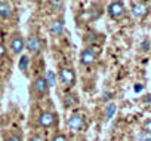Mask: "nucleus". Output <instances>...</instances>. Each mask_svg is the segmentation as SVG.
Here are the masks:
<instances>
[{"label": "nucleus", "instance_id": "1", "mask_svg": "<svg viewBox=\"0 0 151 141\" xmlns=\"http://www.w3.org/2000/svg\"><path fill=\"white\" fill-rule=\"evenodd\" d=\"M124 14H126V8L122 0H113L108 5V15L113 20H122L124 17Z\"/></svg>", "mask_w": 151, "mask_h": 141}, {"label": "nucleus", "instance_id": "2", "mask_svg": "<svg viewBox=\"0 0 151 141\" xmlns=\"http://www.w3.org/2000/svg\"><path fill=\"white\" fill-rule=\"evenodd\" d=\"M42 46H43V42H42L40 36H37V34H30L25 40V48L28 49L30 54H39L42 51Z\"/></svg>", "mask_w": 151, "mask_h": 141}, {"label": "nucleus", "instance_id": "3", "mask_svg": "<svg viewBox=\"0 0 151 141\" xmlns=\"http://www.w3.org/2000/svg\"><path fill=\"white\" fill-rule=\"evenodd\" d=\"M59 79L64 85L73 86L76 82V73L71 67H61L59 68Z\"/></svg>", "mask_w": 151, "mask_h": 141}, {"label": "nucleus", "instance_id": "4", "mask_svg": "<svg viewBox=\"0 0 151 141\" xmlns=\"http://www.w3.org/2000/svg\"><path fill=\"white\" fill-rule=\"evenodd\" d=\"M24 48H25V40H24V37L21 36V34H14L12 37H11V40H9V49L14 52V54H21L22 51H24Z\"/></svg>", "mask_w": 151, "mask_h": 141}, {"label": "nucleus", "instance_id": "5", "mask_svg": "<svg viewBox=\"0 0 151 141\" xmlns=\"http://www.w3.org/2000/svg\"><path fill=\"white\" fill-rule=\"evenodd\" d=\"M96 52H95V49L93 48H91V46H88V48H85L82 52H80V62L83 64V65H92L95 61H96Z\"/></svg>", "mask_w": 151, "mask_h": 141}, {"label": "nucleus", "instance_id": "6", "mask_svg": "<svg viewBox=\"0 0 151 141\" xmlns=\"http://www.w3.org/2000/svg\"><path fill=\"white\" fill-rule=\"evenodd\" d=\"M130 11H132V15L135 18H145L148 14V6L144 2H135V3H132Z\"/></svg>", "mask_w": 151, "mask_h": 141}, {"label": "nucleus", "instance_id": "7", "mask_svg": "<svg viewBox=\"0 0 151 141\" xmlns=\"http://www.w3.org/2000/svg\"><path fill=\"white\" fill-rule=\"evenodd\" d=\"M33 89H34V92L39 94V95L46 94L47 89H49V85H47L46 77H45V76H39V77H36L34 82H33Z\"/></svg>", "mask_w": 151, "mask_h": 141}, {"label": "nucleus", "instance_id": "8", "mask_svg": "<svg viewBox=\"0 0 151 141\" xmlns=\"http://www.w3.org/2000/svg\"><path fill=\"white\" fill-rule=\"evenodd\" d=\"M39 125L43 128H50L55 125V114L50 111H42L39 116Z\"/></svg>", "mask_w": 151, "mask_h": 141}, {"label": "nucleus", "instance_id": "9", "mask_svg": "<svg viewBox=\"0 0 151 141\" xmlns=\"http://www.w3.org/2000/svg\"><path fill=\"white\" fill-rule=\"evenodd\" d=\"M64 25H65V21L62 18H56L55 21L50 22L49 25V31L52 36H61L64 33Z\"/></svg>", "mask_w": 151, "mask_h": 141}, {"label": "nucleus", "instance_id": "10", "mask_svg": "<svg viewBox=\"0 0 151 141\" xmlns=\"http://www.w3.org/2000/svg\"><path fill=\"white\" fill-rule=\"evenodd\" d=\"M67 125H68V128L73 129V131H80L82 126H83V116H82V114H73V116L68 119Z\"/></svg>", "mask_w": 151, "mask_h": 141}, {"label": "nucleus", "instance_id": "11", "mask_svg": "<svg viewBox=\"0 0 151 141\" xmlns=\"http://www.w3.org/2000/svg\"><path fill=\"white\" fill-rule=\"evenodd\" d=\"M101 12H102L101 6H92L89 11L83 12L82 18H83V20L86 18V21H93V20H98V18L101 17Z\"/></svg>", "mask_w": 151, "mask_h": 141}, {"label": "nucleus", "instance_id": "12", "mask_svg": "<svg viewBox=\"0 0 151 141\" xmlns=\"http://www.w3.org/2000/svg\"><path fill=\"white\" fill-rule=\"evenodd\" d=\"M12 17V8L8 2H0V20H9Z\"/></svg>", "mask_w": 151, "mask_h": 141}, {"label": "nucleus", "instance_id": "13", "mask_svg": "<svg viewBox=\"0 0 151 141\" xmlns=\"http://www.w3.org/2000/svg\"><path fill=\"white\" fill-rule=\"evenodd\" d=\"M28 64H30V58L27 55H22L19 58V62H18V67L21 72H27V68H28Z\"/></svg>", "mask_w": 151, "mask_h": 141}, {"label": "nucleus", "instance_id": "14", "mask_svg": "<svg viewBox=\"0 0 151 141\" xmlns=\"http://www.w3.org/2000/svg\"><path fill=\"white\" fill-rule=\"evenodd\" d=\"M116 110H117V106H116L114 103L108 104V106L105 107V117H107V119H111V117L116 114Z\"/></svg>", "mask_w": 151, "mask_h": 141}, {"label": "nucleus", "instance_id": "15", "mask_svg": "<svg viewBox=\"0 0 151 141\" xmlns=\"http://www.w3.org/2000/svg\"><path fill=\"white\" fill-rule=\"evenodd\" d=\"M96 39H98V34H96L95 31H91V33H88V34L83 37V40H85L88 45H93V43H96Z\"/></svg>", "mask_w": 151, "mask_h": 141}, {"label": "nucleus", "instance_id": "16", "mask_svg": "<svg viewBox=\"0 0 151 141\" xmlns=\"http://www.w3.org/2000/svg\"><path fill=\"white\" fill-rule=\"evenodd\" d=\"M45 77H46V80H47V85H49V86H55V82H56V79H55V74H53V72H47Z\"/></svg>", "mask_w": 151, "mask_h": 141}, {"label": "nucleus", "instance_id": "17", "mask_svg": "<svg viewBox=\"0 0 151 141\" xmlns=\"http://www.w3.org/2000/svg\"><path fill=\"white\" fill-rule=\"evenodd\" d=\"M142 129H144V132H145V134L151 135V119H148V120H145V122H144Z\"/></svg>", "mask_w": 151, "mask_h": 141}, {"label": "nucleus", "instance_id": "18", "mask_svg": "<svg viewBox=\"0 0 151 141\" xmlns=\"http://www.w3.org/2000/svg\"><path fill=\"white\" fill-rule=\"evenodd\" d=\"M64 103H65V106H67V107H70V106H73V104L76 103V98H74V95H71V94H68V95L65 97V100H64Z\"/></svg>", "mask_w": 151, "mask_h": 141}, {"label": "nucleus", "instance_id": "19", "mask_svg": "<svg viewBox=\"0 0 151 141\" xmlns=\"http://www.w3.org/2000/svg\"><path fill=\"white\" fill-rule=\"evenodd\" d=\"M6 141H22V138H21V135H18V134H12V135L8 137Z\"/></svg>", "mask_w": 151, "mask_h": 141}, {"label": "nucleus", "instance_id": "20", "mask_svg": "<svg viewBox=\"0 0 151 141\" xmlns=\"http://www.w3.org/2000/svg\"><path fill=\"white\" fill-rule=\"evenodd\" d=\"M52 141H67V137L62 135V134H58V135H55V137L52 138Z\"/></svg>", "mask_w": 151, "mask_h": 141}, {"label": "nucleus", "instance_id": "21", "mask_svg": "<svg viewBox=\"0 0 151 141\" xmlns=\"http://www.w3.org/2000/svg\"><path fill=\"white\" fill-rule=\"evenodd\" d=\"M5 55H6V48L3 43H0V58H3Z\"/></svg>", "mask_w": 151, "mask_h": 141}, {"label": "nucleus", "instance_id": "22", "mask_svg": "<svg viewBox=\"0 0 151 141\" xmlns=\"http://www.w3.org/2000/svg\"><path fill=\"white\" fill-rule=\"evenodd\" d=\"M30 141H45V138H43L42 135H33Z\"/></svg>", "mask_w": 151, "mask_h": 141}, {"label": "nucleus", "instance_id": "23", "mask_svg": "<svg viewBox=\"0 0 151 141\" xmlns=\"http://www.w3.org/2000/svg\"><path fill=\"white\" fill-rule=\"evenodd\" d=\"M135 91H136V92H141V91H142V86H141V85H136V86H135Z\"/></svg>", "mask_w": 151, "mask_h": 141}, {"label": "nucleus", "instance_id": "24", "mask_svg": "<svg viewBox=\"0 0 151 141\" xmlns=\"http://www.w3.org/2000/svg\"><path fill=\"white\" fill-rule=\"evenodd\" d=\"M110 95H111V94H104V100H108V98H110Z\"/></svg>", "mask_w": 151, "mask_h": 141}, {"label": "nucleus", "instance_id": "25", "mask_svg": "<svg viewBox=\"0 0 151 141\" xmlns=\"http://www.w3.org/2000/svg\"><path fill=\"white\" fill-rule=\"evenodd\" d=\"M142 141H151V138H144Z\"/></svg>", "mask_w": 151, "mask_h": 141}]
</instances>
